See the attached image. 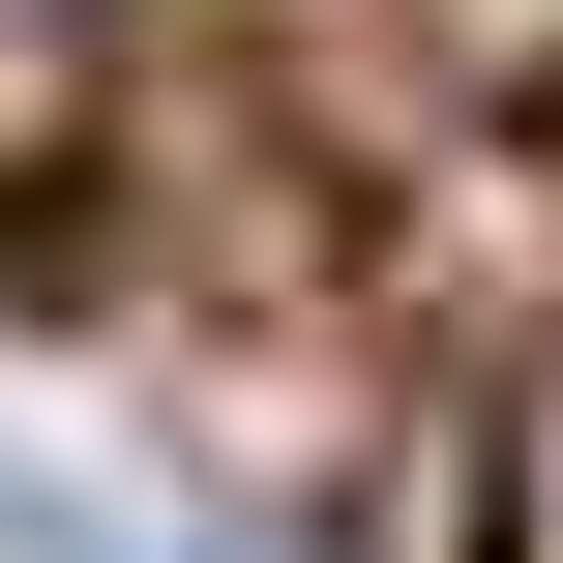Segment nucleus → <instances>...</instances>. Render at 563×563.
<instances>
[{"label":"nucleus","instance_id":"obj_1","mask_svg":"<svg viewBox=\"0 0 563 563\" xmlns=\"http://www.w3.org/2000/svg\"><path fill=\"white\" fill-rule=\"evenodd\" d=\"M89 178V0H0V208Z\"/></svg>","mask_w":563,"mask_h":563}]
</instances>
